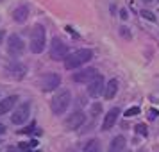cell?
Returning a JSON list of instances; mask_svg holds the SVG:
<instances>
[{
	"mask_svg": "<svg viewBox=\"0 0 159 152\" xmlns=\"http://www.w3.org/2000/svg\"><path fill=\"white\" fill-rule=\"evenodd\" d=\"M102 113V104H98V102H95L93 106H91V116L93 118H97V116Z\"/></svg>",
	"mask_w": 159,
	"mask_h": 152,
	"instance_id": "19",
	"label": "cell"
},
{
	"mask_svg": "<svg viewBox=\"0 0 159 152\" xmlns=\"http://www.w3.org/2000/svg\"><path fill=\"white\" fill-rule=\"evenodd\" d=\"M118 93V79H111L104 86V97H106V100H113Z\"/></svg>",
	"mask_w": 159,
	"mask_h": 152,
	"instance_id": "12",
	"label": "cell"
},
{
	"mask_svg": "<svg viewBox=\"0 0 159 152\" xmlns=\"http://www.w3.org/2000/svg\"><path fill=\"white\" fill-rule=\"evenodd\" d=\"M9 72L15 79H23L25 77V72H27V66L22 65V63H13L9 66Z\"/></svg>",
	"mask_w": 159,
	"mask_h": 152,
	"instance_id": "14",
	"label": "cell"
},
{
	"mask_svg": "<svg viewBox=\"0 0 159 152\" xmlns=\"http://www.w3.org/2000/svg\"><path fill=\"white\" fill-rule=\"evenodd\" d=\"M125 138L120 134V136L113 138V141H111V145H109V152H123L125 150Z\"/></svg>",
	"mask_w": 159,
	"mask_h": 152,
	"instance_id": "16",
	"label": "cell"
},
{
	"mask_svg": "<svg viewBox=\"0 0 159 152\" xmlns=\"http://www.w3.org/2000/svg\"><path fill=\"white\" fill-rule=\"evenodd\" d=\"M29 113H30V104H29V102H23L22 106H18L16 111L11 115V122L15 123V125H22V123L27 122Z\"/></svg>",
	"mask_w": 159,
	"mask_h": 152,
	"instance_id": "5",
	"label": "cell"
},
{
	"mask_svg": "<svg viewBox=\"0 0 159 152\" xmlns=\"http://www.w3.org/2000/svg\"><path fill=\"white\" fill-rule=\"evenodd\" d=\"M136 115H139V108H138V106H132V108H129L127 111H125V116H127V118L136 116Z\"/></svg>",
	"mask_w": 159,
	"mask_h": 152,
	"instance_id": "20",
	"label": "cell"
},
{
	"mask_svg": "<svg viewBox=\"0 0 159 152\" xmlns=\"http://www.w3.org/2000/svg\"><path fill=\"white\" fill-rule=\"evenodd\" d=\"M147 2H152V0H147Z\"/></svg>",
	"mask_w": 159,
	"mask_h": 152,
	"instance_id": "28",
	"label": "cell"
},
{
	"mask_svg": "<svg viewBox=\"0 0 159 152\" xmlns=\"http://www.w3.org/2000/svg\"><path fill=\"white\" fill-rule=\"evenodd\" d=\"M45 43H47V34H45L43 25H34L30 30V50L34 54H41L45 50Z\"/></svg>",
	"mask_w": 159,
	"mask_h": 152,
	"instance_id": "2",
	"label": "cell"
},
{
	"mask_svg": "<svg viewBox=\"0 0 159 152\" xmlns=\"http://www.w3.org/2000/svg\"><path fill=\"white\" fill-rule=\"evenodd\" d=\"M7 152H22V150H18V149H15V147H9Z\"/></svg>",
	"mask_w": 159,
	"mask_h": 152,
	"instance_id": "27",
	"label": "cell"
},
{
	"mask_svg": "<svg viewBox=\"0 0 159 152\" xmlns=\"http://www.w3.org/2000/svg\"><path fill=\"white\" fill-rule=\"evenodd\" d=\"M59 84H61V75H57V73H47L41 79V90L43 91H54L56 88H59Z\"/></svg>",
	"mask_w": 159,
	"mask_h": 152,
	"instance_id": "8",
	"label": "cell"
},
{
	"mask_svg": "<svg viewBox=\"0 0 159 152\" xmlns=\"http://www.w3.org/2000/svg\"><path fill=\"white\" fill-rule=\"evenodd\" d=\"M66 56H68V45L54 38V41L50 45V58L54 61H63V59H66Z\"/></svg>",
	"mask_w": 159,
	"mask_h": 152,
	"instance_id": "4",
	"label": "cell"
},
{
	"mask_svg": "<svg viewBox=\"0 0 159 152\" xmlns=\"http://www.w3.org/2000/svg\"><path fill=\"white\" fill-rule=\"evenodd\" d=\"M16 100H18L16 95H11V97H6L4 100H0V116L6 115V113H9V111L13 109V106L16 104Z\"/></svg>",
	"mask_w": 159,
	"mask_h": 152,
	"instance_id": "13",
	"label": "cell"
},
{
	"mask_svg": "<svg viewBox=\"0 0 159 152\" xmlns=\"http://www.w3.org/2000/svg\"><path fill=\"white\" fill-rule=\"evenodd\" d=\"M141 18H145V20H148V22H156V15L154 13H150V11H147V9H141Z\"/></svg>",
	"mask_w": 159,
	"mask_h": 152,
	"instance_id": "18",
	"label": "cell"
},
{
	"mask_svg": "<svg viewBox=\"0 0 159 152\" xmlns=\"http://www.w3.org/2000/svg\"><path fill=\"white\" fill-rule=\"evenodd\" d=\"M4 38H6V32H4V30H0V43L4 41Z\"/></svg>",
	"mask_w": 159,
	"mask_h": 152,
	"instance_id": "25",
	"label": "cell"
},
{
	"mask_svg": "<svg viewBox=\"0 0 159 152\" xmlns=\"http://www.w3.org/2000/svg\"><path fill=\"white\" fill-rule=\"evenodd\" d=\"M84 120H86L84 113H82V111H75V113H72V115L65 120V127L68 131H75V129H79L80 125L84 123Z\"/></svg>",
	"mask_w": 159,
	"mask_h": 152,
	"instance_id": "9",
	"label": "cell"
},
{
	"mask_svg": "<svg viewBox=\"0 0 159 152\" xmlns=\"http://www.w3.org/2000/svg\"><path fill=\"white\" fill-rule=\"evenodd\" d=\"M27 16H29V7L27 6H20V7H16L13 11V20L18 23H23L27 20Z\"/></svg>",
	"mask_w": 159,
	"mask_h": 152,
	"instance_id": "15",
	"label": "cell"
},
{
	"mask_svg": "<svg viewBox=\"0 0 159 152\" xmlns=\"http://www.w3.org/2000/svg\"><path fill=\"white\" fill-rule=\"evenodd\" d=\"M120 34H122L123 38H127V39H130V32H129V29H127V27H120Z\"/></svg>",
	"mask_w": 159,
	"mask_h": 152,
	"instance_id": "22",
	"label": "cell"
},
{
	"mask_svg": "<svg viewBox=\"0 0 159 152\" xmlns=\"http://www.w3.org/2000/svg\"><path fill=\"white\" fill-rule=\"evenodd\" d=\"M157 2H159V0H157Z\"/></svg>",
	"mask_w": 159,
	"mask_h": 152,
	"instance_id": "29",
	"label": "cell"
},
{
	"mask_svg": "<svg viewBox=\"0 0 159 152\" xmlns=\"http://www.w3.org/2000/svg\"><path fill=\"white\" fill-rule=\"evenodd\" d=\"M93 58V52L89 50V48H80V50H75L72 54H68L65 59V68L66 70H77L80 66L88 63V61H91Z\"/></svg>",
	"mask_w": 159,
	"mask_h": 152,
	"instance_id": "1",
	"label": "cell"
},
{
	"mask_svg": "<svg viewBox=\"0 0 159 152\" xmlns=\"http://www.w3.org/2000/svg\"><path fill=\"white\" fill-rule=\"evenodd\" d=\"M118 115H120V108H113L107 111V115L104 116V123H102V131H109L115 127L116 120H118Z\"/></svg>",
	"mask_w": 159,
	"mask_h": 152,
	"instance_id": "11",
	"label": "cell"
},
{
	"mask_svg": "<svg viewBox=\"0 0 159 152\" xmlns=\"http://www.w3.org/2000/svg\"><path fill=\"white\" fill-rule=\"evenodd\" d=\"M104 86H106V81L102 75H97L95 79H91L88 82V95L93 97V99H98L102 93H104Z\"/></svg>",
	"mask_w": 159,
	"mask_h": 152,
	"instance_id": "6",
	"label": "cell"
},
{
	"mask_svg": "<svg viewBox=\"0 0 159 152\" xmlns=\"http://www.w3.org/2000/svg\"><path fill=\"white\" fill-rule=\"evenodd\" d=\"M98 73L95 68H84V70H80V72H75L73 73V81L75 82H80V84H84V82H89L91 79H95Z\"/></svg>",
	"mask_w": 159,
	"mask_h": 152,
	"instance_id": "10",
	"label": "cell"
},
{
	"mask_svg": "<svg viewBox=\"0 0 159 152\" xmlns=\"http://www.w3.org/2000/svg\"><path fill=\"white\" fill-rule=\"evenodd\" d=\"M4 132H6V125H4V123H0V134H4Z\"/></svg>",
	"mask_w": 159,
	"mask_h": 152,
	"instance_id": "26",
	"label": "cell"
},
{
	"mask_svg": "<svg viewBox=\"0 0 159 152\" xmlns=\"http://www.w3.org/2000/svg\"><path fill=\"white\" fill-rule=\"evenodd\" d=\"M23 48H25V43H23V39L18 34H11L7 39V50L11 56H22Z\"/></svg>",
	"mask_w": 159,
	"mask_h": 152,
	"instance_id": "7",
	"label": "cell"
},
{
	"mask_svg": "<svg viewBox=\"0 0 159 152\" xmlns=\"http://www.w3.org/2000/svg\"><path fill=\"white\" fill-rule=\"evenodd\" d=\"M127 11H125V9H122V11H120V18H122V20H127Z\"/></svg>",
	"mask_w": 159,
	"mask_h": 152,
	"instance_id": "24",
	"label": "cell"
},
{
	"mask_svg": "<svg viewBox=\"0 0 159 152\" xmlns=\"http://www.w3.org/2000/svg\"><path fill=\"white\" fill-rule=\"evenodd\" d=\"M136 132H138V134H141V136H147V134H148L147 125H145V123H138V125H136Z\"/></svg>",
	"mask_w": 159,
	"mask_h": 152,
	"instance_id": "21",
	"label": "cell"
},
{
	"mask_svg": "<svg viewBox=\"0 0 159 152\" xmlns=\"http://www.w3.org/2000/svg\"><path fill=\"white\" fill-rule=\"evenodd\" d=\"M157 116H159V111H157V109H150V111H148V118H150V120H156Z\"/></svg>",
	"mask_w": 159,
	"mask_h": 152,
	"instance_id": "23",
	"label": "cell"
},
{
	"mask_svg": "<svg viewBox=\"0 0 159 152\" xmlns=\"http://www.w3.org/2000/svg\"><path fill=\"white\" fill-rule=\"evenodd\" d=\"M84 152H102L100 141H98V140H89V141L84 145Z\"/></svg>",
	"mask_w": 159,
	"mask_h": 152,
	"instance_id": "17",
	"label": "cell"
},
{
	"mask_svg": "<svg viewBox=\"0 0 159 152\" xmlns=\"http://www.w3.org/2000/svg\"><path fill=\"white\" fill-rule=\"evenodd\" d=\"M70 102H72V93H70L68 90L59 91V93L52 99V104H50L52 113H54V115H63L66 109H68Z\"/></svg>",
	"mask_w": 159,
	"mask_h": 152,
	"instance_id": "3",
	"label": "cell"
}]
</instances>
